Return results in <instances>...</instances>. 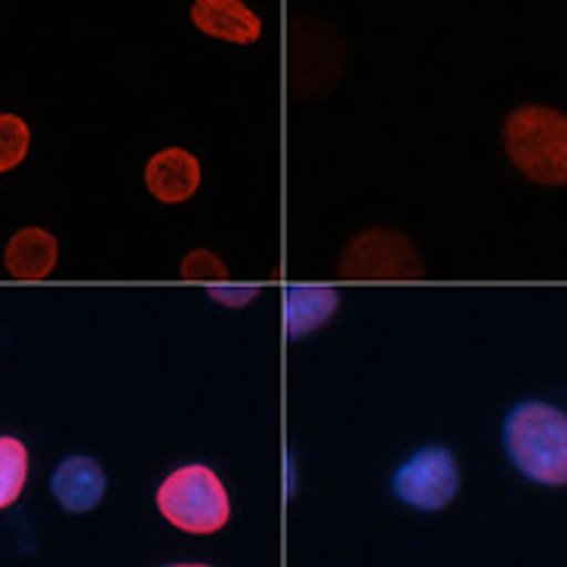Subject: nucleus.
Returning a JSON list of instances; mask_svg holds the SVG:
<instances>
[{"mask_svg":"<svg viewBox=\"0 0 567 567\" xmlns=\"http://www.w3.org/2000/svg\"><path fill=\"white\" fill-rule=\"evenodd\" d=\"M503 441L515 468L546 487L567 484V413L546 401L515 404L503 423Z\"/></svg>","mask_w":567,"mask_h":567,"instance_id":"nucleus-1","label":"nucleus"},{"mask_svg":"<svg viewBox=\"0 0 567 567\" xmlns=\"http://www.w3.org/2000/svg\"><path fill=\"white\" fill-rule=\"evenodd\" d=\"M503 148L515 171L537 185H567V114L522 105L503 124Z\"/></svg>","mask_w":567,"mask_h":567,"instance_id":"nucleus-2","label":"nucleus"},{"mask_svg":"<svg viewBox=\"0 0 567 567\" xmlns=\"http://www.w3.org/2000/svg\"><path fill=\"white\" fill-rule=\"evenodd\" d=\"M157 512L185 534H216L231 515L219 475L204 463L171 472L155 494Z\"/></svg>","mask_w":567,"mask_h":567,"instance_id":"nucleus-3","label":"nucleus"},{"mask_svg":"<svg viewBox=\"0 0 567 567\" xmlns=\"http://www.w3.org/2000/svg\"><path fill=\"white\" fill-rule=\"evenodd\" d=\"M460 491V468L447 447H423L401 463L392 478V494L420 512H441Z\"/></svg>","mask_w":567,"mask_h":567,"instance_id":"nucleus-4","label":"nucleus"},{"mask_svg":"<svg viewBox=\"0 0 567 567\" xmlns=\"http://www.w3.org/2000/svg\"><path fill=\"white\" fill-rule=\"evenodd\" d=\"M192 22L216 41L256 43L262 38V19L244 0H195Z\"/></svg>","mask_w":567,"mask_h":567,"instance_id":"nucleus-5","label":"nucleus"},{"mask_svg":"<svg viewBox=\"0 0 567 567\" xmlns=\"http://www.w3.org/2000/svg\"><path fill=\"white\" fill-rule=\"evenodd\" d=\"M50 491L65 512H90L105 496V472L93 456H69L62 460L50 478Z\"/></svg>","mask_w":567,"mask_h":567,"instance_id":"nucleus-6","label":"nucleus"},{"mask_svg":"<svg viewBox=\"0 0 567 567\" xmlns=\"http://www.w3.org/2000/svg\"><path fill=\"white\" fill-rule=\"evenodd\" d=\"M145 185L161 204H185L198 192L200 164L185 148H164L145 164Z\"/></svg>","mask_w":567,"mask_h":567,"instance_id":"nucleus-7","label":"nucleus"},{"mask_svg":"<svg viewBox=\"0 0 567 567\" xmlns=\"http://www.w3.org/2000/svg\"><path fill=\"white\" fill-rule=\"evenodd\" d=\"M3 259H7V271L19 281H43L56 269L59 244L47 228L29 226L16 231L13 241L3 250Z\"/></svg>","mask_w":567,"mask_h":567,"instance_id":"nucleus-8","label":"nucleus"},{"mask_svg":"<svg viewBox=\"0 0 567 567\" xmlns=\"http://www.w3.org/2000/svg\"><path fill=\"white\" fill-rule=\"evenodd\" d=\"M340 309V293L333 287H290L284 302V324L290 340H299L330 321Z\"/></svg>","mask_w":567,"mask_h":567,"instance_id":"nucleus-9","label":"nucleus"},{"mask_svg":"<svg viewBox=\"0 0 567 567\" xmlns=\"http://www.w3.org/2000/svg\"><path fill=\"white\" fill-rule=\"evenodd\" d=\"M29 478V451L13 435H0V509L13 506Z\"/></svg>","mask_w":567,"mask_h":567,"instance_id":"nucleus-10","label":"nucleus"},{"mask_svg":"<svg viewBox=\"0 0 567 567\" xmlns=\"http://www.w3.org/2000/svg\"><path fill=\"white\" fill-rule=\"evenodd\" d=\"M31 145V130L19 114H0V173L16 171Z\"/></svg>","mask_w":567,"mask_h":567,"instance_id":"nucleus-11","label":"nucleus"},{"mask_svg":"<svg viewBox=\"0 0 567 567\" xmlns=\"http://www.w3.org/2000/svg\"><path fill=\"white\" fill-rule=\"evenodd\" d=\"M226 275V266L213 254H207V250H195V254L185 256L183 278H219L223 281Z\"/></svg>","mask_w":567,"mask_h":567,"instance_id":"nucleus-12","label":"nucleus"},{"mask_svg":"<svg viewBox=\"0 0 567 567\" xmlns=\"http://www.w3.org/2000/svg\"><path fill=\"white\" fill-rule=\"evenodd\" d=\"M207 293H210L216 302H226L228 309H241L244 302H250V299L256 297L254 287H235V290H231V287H210Z\"/></svg>","mask_w":567,"mask_h":567,"instance_id":"nucleus-13","label":"nucleus"},{"mask_svg":"<svg viewBox=\"0 0 567 567\" xmlns=\"http://www.w3.org/2000/svg\"><path fill=\"white\" fill-rule=\"evenodd\" d=\"M167 567H210V565H167Z\"/></svg>","mask_w":567,"mask_h":567,"instance_id":"nucleus-14","label":"nucleus"}]
</instances>
